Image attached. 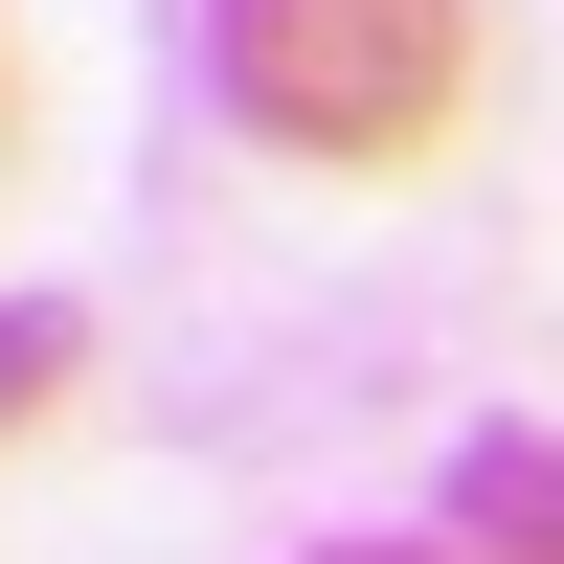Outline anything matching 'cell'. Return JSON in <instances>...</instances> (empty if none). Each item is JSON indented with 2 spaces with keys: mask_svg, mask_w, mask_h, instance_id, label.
Listing matches in <instances>:
<instances>
[{
  "mask_svg": "<svg viewBox=\"0 0 564 564\" xmlns=\"http://www.w3.org/2000/svg\"><path fill=\"white\" fill-rule=\"evenodd\" d=\"M204 90L271 135V159L406 181L452 113H475V0H204Z\"/></svg>",
  "mask_w": 564,
  "mask_h": 564,
  "instance_id": "1",
  "label": "cell"
},
{
  "mask_svg": "<svg viewBox=\"0 0 564 564\" xmlns=\"http://www.w3.org/2000/svg\"><path fill=\"white\" fill-rule=\"evenodd\" d=\"M339 564H564V430L452 452V542H339Z\"/></svg>",
  "mask_w": 564,
  "mask_h": 564,
  "instance_id": "2",
  "label": "cell"
},
{
  "mask_svg": "<svg viewBox=\"0 0 564 564\" xmlns=\"http://www.w3.org/2000/svg\"><path fill=\"white\" fill-rule=\"evenodd\" d=\"M68 361H90L68 294H0V430H45V406H68Z\"/></svg>",
  "mask_w": 564,
  "mask_h": 564,
  "instance_id": "3",
  "label": "cell"
},
{
  "mask_svg": "<svg viewBox=\"0 0 564 564\" xmlns=\"http://www.w3.org/2000/svg\"><path fill=\"white\" fill-rule=\"evenodd\" d=\"M0 113H23V90H0Z\"/></svg>",
  "mask_w": 564,
  "mask_h": 564,
  "instance_id": "4",
  "label": "cell"
}]
</instances>
